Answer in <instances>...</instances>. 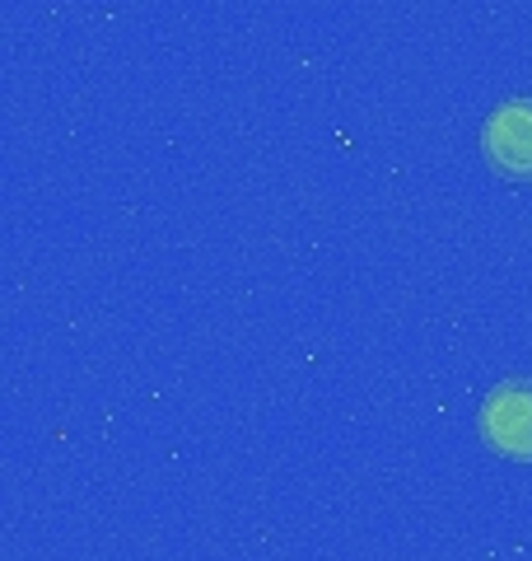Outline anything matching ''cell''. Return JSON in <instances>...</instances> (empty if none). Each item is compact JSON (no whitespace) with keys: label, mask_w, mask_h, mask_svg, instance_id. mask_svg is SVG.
Returning <instances> with one entry per match:
<instances>
[{"label":"cell","mask_w":532,"mask_h":561,"mask_svg":"<svg viewBox=\"0 0 532 561\" xmlns=\"http://www.w3.org/2000/svg\"><path fill=\"white\" fill-rule=\"evenodd\" d=\"M476 435L500 459L532 463V375H509L490 383L482 412H476Z\"/></svg>","instance_id":"obj_1"},{"label":"cell","mask_w":532,"mask_h":561,"mask_svg":"<svg viewBox=\"0 0 532 561\" xmlns=\"http://www.w3.org/2000/svg\"><path fill=\"white\" fill-rule=\"evenodd\" d=\"M482 160L495 179L505 183H532V99H505L495 103L482 122Z\"/></svg>","instance_id":"obj_2"}]
</instances>
